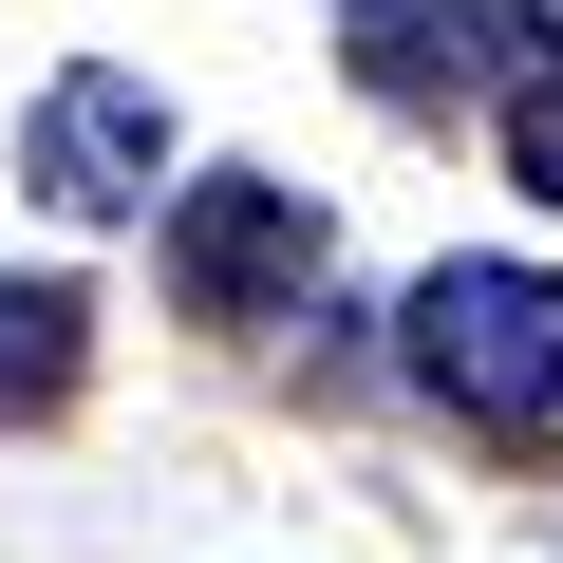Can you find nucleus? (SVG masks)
<instances>
[{"label":"nucleus","mask_w":563,"mask_h":563,"mask_svg":"<svg viewBox=\"0 0 563 563\" xmlns=\"http://www.w3.org/2000/svg\"><path fill=\"white\" fill-rule=\"evenodd\" d=\"M395 357H413L432 413L544 432V413H563V282H544V263H432L413 320H395Z\"/></svg>","instance_id":"1"},{"label":"nucleus","mask_w":563,"mask_h":563,"mask_svg":"<svg viewBox=\"0 0 563 563\" xmlns=\"http://www.w3.org/2000/svg\"><path fill=\"white\" fill-rule=\"evenodd\" d=\"M320 188H282V169H207L169 188V301L188 320H282V301H320Z\"/></svg>","instance_id":"2"},{"label":"nucleus","mask_w":563,"mask_h":563,"mask_svg":"<svg viewBox=\"0 0 563 563\" xmlns=\"http://www.w3.org/2000/svg\"><path fill=\"white\" fill-rule=\"evenodd\" d=\"M20 188H38L57 225H132V207L169 188V95H151L132 57H76V76L38 95V132H20Z\"/></svg>","instance_id":"3"},{"label":"nucleus","mask_w":563,"mask_h":563,"mask_svg":"<svg viewBox=\"0 0 563 563\" xmlns=\"http://www.w3.org/2000/svg\"><path fill=\"white\" fill-rule=\"evenodd\" d=\"M507 57H544L507 0H357V95L376 113H451V95H507Z\"/></svg>","instance_id":"4"},{"label":"nucleus","mask_w":563,"mask_h":563,"mask_svg":"<svg viewBox=\"0 0 563 563\" xmlns=\"http://www.w3.org/2000/svg\"><path fill=\"white\" fill-rule=\"evenodd\" d=\"M95 376V301L76 282H0V413H57Z\"/></svg>","instance_id":"5"},{"label":"nucleus","mask_w":563,"mask_h":563,"mask_svg":"<svg viewBox=\"0 0 563 563\" xmlns=\"http://www.w3.org/2000/svg\"><path fill=\"white\" fill-rule=\"evenodd\" d=\"M507 169L563 207V57H507Z\"/></svg>","instance_id":"6"},{"label":"nucleus","mask_w":563,"mask_h":563,"mask_svg":"<svg viewBox=\"0 0 563 563\" xmlns=\"http://www.w3.org/2000/svg\"><path fill=\"white\" fill-rule=\"evenodd\" d=\"M507 20H526V38H544V57H563V0H507Z\"/></svg>","instance_id":"7"}]
</instances>
